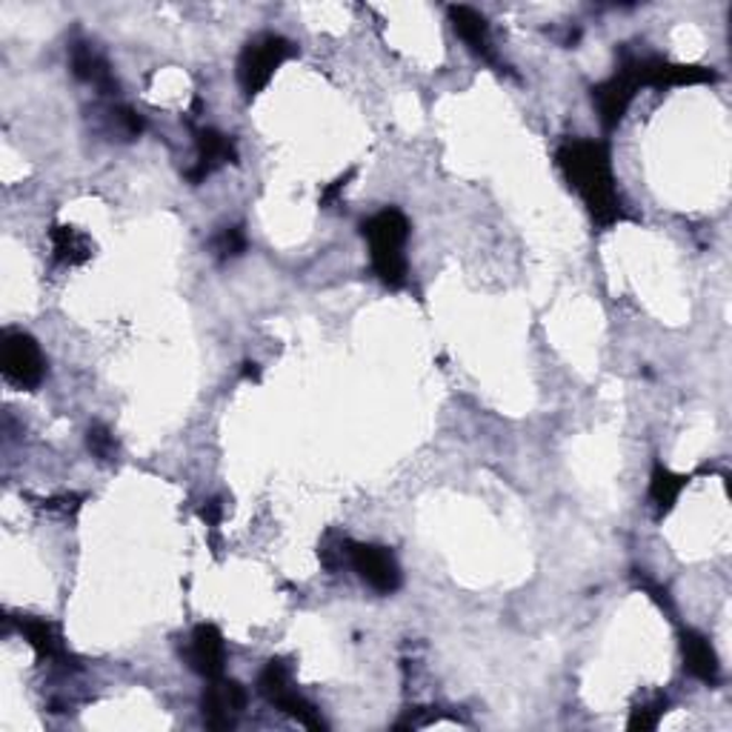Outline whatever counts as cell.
I'll return each mask as SVG.
<instances>
[{
  "mask_svg": "<svg viewBox=\"0 0 732 732\" xmlns=\"http://www.w3.org/2000/svg\"><path fill=\"white\" fill-rule=\"evenodd\" d=\"M561 172L567 183L578 192L583 206L590 209L592 221L601 227H613L621 221V197L615 190L613 164H609V150L601 141H567L555 155Z\"/></svg>",
  "mask_w": 732,
  "mask_h": 732,
  "instance_id": "6da1fadb",
  "label": "cell"
},
{
  "mask_svg": "<svg viewBox=\"0 0 732 732\" xmlns=\"http://www.w3.org/2000/svg\"><path fill=\"white\" fill-rule=\"evenodd\" d=\"M49 241H52V255H55V260L66 264V267H78V264H87V260L92 258V244H89L87 235H80L78 229L52 227Z\"/></svg>",
  "mask_w": 732,
  "mask_h": 732,
  "instance_id": "9a60e30c",
  "label": "cell"
},
{
  "mask_svg": "<svg viewBox=\"0 0 732 732\" xmlns=\"http://www.w3.org/2000/svg\"><path fill=\"white\" fill-rule=\"evenodd\" d=\"M223 662H227V646H223V635L213 624H197L190 641V664L195 672L204 678H221Z\"/></svg>",
  "mask_w": 732,
  "mask_h": 732,
  "instance_id": "9c48e42d",
  "label": "cell"
},
{
  "mask_svg": "<svg viewBox=\"0 0 732 732\" xmlns=\"http://www.w3.org/2000/svg\"><path fill=\"white\" fill-rule=\"evenodd\" d=\"M17 627H21L24 638L35 646V653H38L40 658H47V662H57V664L69 662V653H66L64 641H61V635H57L55 624L43 621V618H21ZM66 667H69V664H66Z\"/></svg>",
  "mask_w": 732,
  "mask_h": 732,
  "instance_id": "5bb4252c",
  "label": "cell"
},
{
  "mask_svg": "<svg viewBox=\"0 0 732 732\" xmlns=\"http://www.w3.org/2000/svg\"><path fill=\"white\" fill-rule=\"evenodd\" d=\"M638 87H641V80H638L635 57H624L621 69L615 72L613 78L592 89V101L599 106L604 129H615L621 124V118L630 110L632 98H635Z\"/></svg>",
  "mask_w": 732,
  "mask_h": 732,
  "instance_id": "8992f818",
  "label": "cell"
},
{
  "mask_svg": "<svg viewBox=\"0 0 732 732\" xmlns=\"http://www.w3.org/2000/svg\"><path fill=\"white\" fill-rule=\"evenodd\" d=\"M361 235L367 237L372 255V267L386 286L401 290L407 284L410 267H407V237H410V221L401 209H381L370 221L361 223Z\"/></svg>",
  "mask_w": 732,
  "mask_h": 732,
  "instance_id": "7a4b0ae2",
  "label": "cell"
},
{
  "mask_svg": "<svg viewBox=\"0 0 732 732\" xmlns=\"http://www.w3.org/2000/svg\"><path fill=\"white\" fill-rule=\"evenodd\" d=\"M235 143L229 141L227 134L215 132V129H201L197 132V160L190 169V181H204L218 169V166L235 160Z\"/></svg>",
  "mask_w": 732,
  "mask_h": 732,
  "instance_id": "30bf717a",
  "label": "cell"
},
{
  "mask_svg": "<svg viewBox=\"0 0 732 732\" xmlns=\"http://www.w3.org/2000/svg\"><path fill=\"white\" fill-rule=\"evenodd\" d=\"M0 367H3V375L21 389H35L47 375V363H43V355H40V347L35 344L33 335L15 330L3 332Z\"/></svg>",
  "mask_w": 732,
  "mask_h": 732,
  "instance_id": "5b68a950",
  "label": "cell"
},
{
  "mask_svg": "<svg viewBox=\"0 0 732 732\" xmlns=\"http://www.w3.org/2000/svg\"><path fill=\"white\" fill-rule=\"evenodd\" d=\"M664 707H667V701L655 698L653 704H641V707L632 709L630 730H655L658 718L664 716Z\"/></svg>",
  "mask_w": 732,
  "mask_h": 732,
  "instance_id": "d6986e66",
  "label": "cell"
},
{
  "mask_svg": "<svg viewBox=\"0 0 732 732\" xmlns=\"http://www.w3.org/2000/svg\"><path fill=\"white\" fill-rule=\"evenodd\" d=\"M449 21L455 26V33L461 35L466 47L473 49L475 55L484 61H492V38H489L487 17L480 15L473 7H449Z\"/></svg>",
  "mask_w": 732,
  "mask_h": 732,
  "instance_id": "8fae6325",
  "label": "cell"
},
{
  "mask_svg": "<svg viewBox=\"0 0 732 732\" xmlns=\"http://www.w3.org/2000/svg\"><path fill=\"white\" fill-rule=\"evenodd\" d=\"M258 690L269 704H275L281 712L295 718L298 724L309 727V730H323V727H326L316 704L292 690L290 667H286L284 662H269L267 667H264V672H260L258 678Z\"/></svg>",
  "mask_w": 732,
  "mask_h": 732,
  "instance_id": "277c9868",
  "label": "cell"
},
{
  "mask_svg": "<svg viewBox=\"0 0 732 732\" xmlns=\"http://www.w3.org/2000/svg\"><path fill=\"white\" fill-rule=\"evenodd\" d=\"M292 55H295V47L286 38L275 33L258 35L246 43L241 57H237V84L246 95L255 98L272 80L278 66L290 61Z\"/></svg>",
  "mask_w": 732,
  "mask_h": 732,
  "instance_id": "3957f363",
  "label": "cell"
},
{
  "mask_svg": "<svg viewBox=\"0 0 732 732\" xmlns=\"http://www.w3.org/2000/svg\"><path fill=\"white\" fill-rule=\"evenodd\" d=\"M349 178H352V172H347V175H344V178H338V181L332 183L330 190L323 192V204H332V201H335V197H338V195H341V192L347 190V183H349Z\"/></svg>",
  "mask_w": 732,
  "mask_h": 732,
  "instance_id": "ffe728a7",
  "label": "cell"
},
{
  "mask_svg": "<svg viewBox=\"0 0 732 732\" xmlns=\"http://www.w3.org/2000/svg\"><path fill=\"white\" fill-rule=\"evenodd\" d=\"M201 515H204V521L209 524V527H215V524L221 521V504H218V501H209V504L201 510Z\"/></svg>",
  "mask_w": 732,
  "mask_h": 732,
  "instance_id": "44dd1931",
  "label": "cell"
},
{
  "mask_svg": "<svg viewBox=\"0 0 732 732\" xmlns=\"http://www.w3.org/2000/svg\"><path fill=\"white\" fill-rule=\"evenodd\" d=\"M349 564L355 567V573L361 575L363 581L370 583L372 590L395 592L401 587V569H398V561L389 550L384 547H375V543H349Z\"/></svg>",
  "mask_w": 732,
  "mask_h": 732,
  "instance_id": "52a82bcc",
  "label": "cell"
},
{
  "mask_svg": "<svg viewBox=\"0 0 732 732\" xmlns=\"http://www.w3.org/2000/svg\"><path fill=\"white\" fill-rule=\"evenodd\" d=\"M681 653H684V667L690 676L716 684L718 681V655L707 638L695 630L681 632Z\"/></svg>",
  "mask_w": 732,
  "mask_h": 732,
  "instance_id": "7c38bea8",
  "label": "cell"
},
{
  "mask_svg": "<svg viewBox=\"0 0 732 732\" xmlns=\"http://www.w3.org/2000/svg\"><path fill=\"white\" fill-rule=\"evenodd\" d=\"M246 370H244V375L246 378H253V381H258L260 378V370H258V363H244Z\"/></svg>",
  "mask_w": 732,
  "mask_h": 732,
  "instance_id": "7402d4cb",
  "label": "cell"
},
{
  "mask_svg": "<svg viewBox=\"0 0 732 732\" xmlns=\"http://www.w3.org/2000/svg\"><path fill=\"white\" fill-rule=\"evenodd\" d=\"M87 444H89V452H92L95 458H101V461H112L115 452H118V441H115V435H112L103 424L89 426Z\"/></svg>",
  "mask_w": 732,
  "mask_h": 732,
  "instance_id": "e0dca14e",
  "label": "cell"
},
{
  "mask_svg": "<svg viewBox=\"0 0 732 732\" xmlns=\"http://www.w3.org/2000/svg\"><path fill=\"white\" fill-rule=\"evenodd\" d=\"M684 484H686L684 475H676L669 466H664V464L653 466V478H650V498L655 501L658 512L672 510V504H676L678 496H681Z\"/></svg>",
  "mask_w": 732,
  "mask_h": 732,
  "instance_id": "2e32d148",
  "label": "cell"
},
{
  "mask_svg": "<svg viewBox=\"0 0 732 732\" xmlns=\"http://www.w3.org/2000/svg\"><path fill=\"white\" fill-rule=\"evenodd\" d=\"M215 253H218V258H221V260H229V258H237V255H244L246 253L244 229H241V227L223 229L221 235H218V241H215Z\"/></svg>",
  "mask_w": 732,
  "mask_h": 732,
  "instance_id": "ac0fdd59",
  "label": "cell"
},
{
  "mask_svg": "<svg viewBox=\"0 0 732 732\" xmlns=\"http://www.w3.org/2000/svg\"><path fill=\"white\" fill-rule=\"evenodd\" d=\"M72 72H75L80 80L95 84V87L101 89V92H106V95H115V92H118V80L112 78L110 64H106L89 43H75V47H72Z\"/></svg>",
  "mask_w": 732,
  "mask_h": 732,
  "instance_id": "4fadbf2b",
  "label": "cell"
},
{
  "mask_svg": "<svg viewBox=\"0 0 732 732\" xmlns=\"http://www.w3.org/2000/svg\"><path fill=\"white\" fill-rule=\"evenodd\" d=\"M201 707H204L206 727H213V730H229V727L235 724V718L244 712L246 690L237 684V681L213 678V686H206L204 698H201Z\"/></svg>",
  "mask_w": 732,
  "mask_h": 732,
  "instance_id": "ba28073f",
  "label": "cell"
}]
</instances>
